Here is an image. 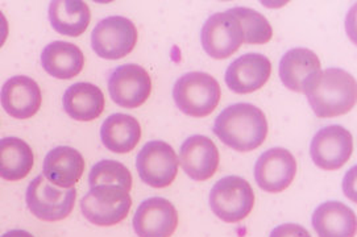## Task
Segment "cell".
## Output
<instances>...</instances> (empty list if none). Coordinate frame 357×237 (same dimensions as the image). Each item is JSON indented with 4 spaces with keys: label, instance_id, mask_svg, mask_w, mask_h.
<instances>
[{
    "label": "cell",
    "instance_id": "19",
    "mask_svg": "<svg viewBox=\"0 0 357 237\" xmlns=\"http://www.w3.org/2000/svg\"><path fill=\"white\" fill-rule=\"evenodd\" d=\"M312 227L318 237H355L356 216L342 201H326L314 211Z\"/></svg>",
    "mask_w": 357,
    "mask_h": 237
},
{
    "label": "cell",
    "instance_id": "1",
    "mask_svg": "<svg viewBox=\"0 0 357 237\" xmlns=\"http://www.w3.org/2000/svg\"><path fill=\"white\" fill-rule=\"evenodd\" d=\"M214 133L227 146L238 152H252L261 146L268 136L264 111L250 103L227 107L215 120Z\"/></svg>",
    "mask_w": 357,
    "mask_h": 237
},
{
    "label": "cell",
    "instance_id": "8",
    "mask_svg": "<svg viewBox=\"0 0 357 237\" xmlns=\"http://www.w3.org/2000/svg\"><path fill=\"white\" fill-rule=\"evenodd\" d=\"M179 161L174 149L165 142H149L137 154L136 167L146 185L162 189L178 174Z\"/></svg>",
    "mask_w": 357,
    "mask_h": 237
},
{
    "label": "cell",
    "instance_id": "21",
    "mask_svg": "<svg viewBox=\"0 0 357 237\" xmlns=\"http://www.w3.org/2000/svg\"><path fill=\"white\" fill-rule=\"evenodd\" d=\"M41 65L49 75L57 79H72L84 69V56L74 44L54 41L44 47Z\"/></svg>",
    "mask_w": 357,
    "mask_h": 237
},
{
    "label": "cell",
    "instance_id": "15",
    "mask_svg": "<svg viewBox=\"0 0 357 237\" xmlns=\"http://www.w3.org/2000/svg\"><path fill=\"white\" fill-rule=\"evenodd\" d=\"M0 102L10 116L25 120L38 112L43 103V94L36 81L25 75H16L3 84Z\"/></svg>",
    "mask_w": 357,
    "mask_h": 237
},
{
    "label": "cell",
    "instance_id": "17",
    "mask_svg": "<svg viewBox=\"0 0 357 237\" xmlns=\"http://www.w3.org/2000/svg\"><path fill=\"white\" fill-rule=\"evenodd\" d=\"M321 74V61L306 47L287 50L280 62V77L284 86L296 93H306Z\"/></svg>",
    "mask_w": 357,
    "mask_h": 237
},
{
    "label": "cell",
    "instance_id": "26",
    "mask_svg": "<svg viewBox=\"0 0 357 237\" xmlns=\"http://www.w3.org/2000/svg\"><path fill=\"white\" fill-rule=\"evenodd\" d=\"M89 183L91 189L99 186H112L130 192L132 189L131 171L127 166L118 161L103 160L93 166L89 176Z\"/></svg>",
    "mask_w": 357,
    "mask_h": 237
},
{
    "label": "cell",
    "instance_id": "10",
    "mask_svg": "<svg viewBox=\"0 0 357 237\" xmlns=\"http://www.w3.org/2000/svg\"><path fill=\"white\" fill-rule=\"evenodd\" d=\"M112 100L124 108L143 106L152 93V79L143 66L127 63L116 68L108 78Z\"/></svg>",
    "mask_w": 357,
    "mask_h": 237
},
{
    "label": "cell",
    "instance_id": "9",
    "mask_svg": "<svg viewBox=\"0 0 357 237\" xmlns=\"http://www.w3.org/2000/svg\"><path fill=\"white\" fill-rule=\"evenodd\" d=\"M202 47L215 59H226L236 53L244 43V33L238 17L229 11L218 12L203 24Z\"/></svg>",
    "mask_w": 357,
    "mask_h": 237
},
{
    "label": "cell",
    "instance_id": "20",
    "mask_svg": "<svg viewBox=\"0 0 357 237\" xmlns=\"http://www.w3.org/2000/svg\"><path fill=\"white\" fill-rule=\"evenodd\" d=\"M63 109L78 121H93L99 118L106 106L102 90L93 83L79 82L70 86L63 94Z\"/></svg>",
    "mask_w": 357,
    "mask_h": 237
},
{
    "label": "cell",
    "instance_id": "28",
    "mask_svg": "<svg viewBox=\"0 0 357 237\" xmlns=\"http://www.w3.org/2000/svg\"><path fill=\"white\" fill-rule=\"evenodd\" d=\"M8 33H10V26H8L7 17L4 16L3 12L0 11V47L6 44Z\"/></svg>",
    "mask_w": 357,
    "mask_h": 237
},
{
    "label": "cell",
    "instance_id": "6",
    "mask_svg": "<svg viewBox=\"0 0 357 237\" xmlns=\"http://www.w3.org/2000/svg\"><path fill=\"white\" fill-rule=\"evenodd\" d=\"M131 206L130 192L112 186L94 188L81 201L84 217L99 227H111L123 222L130 213Z\"/></svg>",
    "mask_w": 357,
    "mask_h": 237
},
{
    "label": "cell",
    "instance_id": "18",
    "mask_svg": "<svg viewBox=\"0 0 357 237\" xmlns=\"http://www.w3.org/2000/svg\"><path fill=\"white\" fill-rule=\"evenodd\" d=\"M84 158L72 146H57L50 151L45 160L43 173L50 183L61 189H72L84 173Z\"/></svg>",
    "mask_w": 357,
    "mask_h": 237
},
{
    "label": "cell",
    "instance_id": "29",
    "mask_svg": "<svg viewBox=\"0 0 357 237\" xmlns=\"http://www.w3.org/2000/svg\"><path fill=\"white\" fill-rule=\"evenodd\" d=\"M1 237H35L32 234H29V232H26V231H23V229H13V231H10V232H7V234H4Z\"/></svg>",
    "mask_w": 357,
    "mask_h": 237
},
{
    "label": "cell",
    "instance_id": "25",
    "mask_svg": "<svg viewBox=\"0 0 357 237\" xmlns=\"http://www.w3.org/2000/svg\"><path fill=\"white\" fill-rule=\"evenodd\" d=\"M234 16H236L241 24L244 33V43L253 45H262L272 40L273 29L272 25L262 16L260 12L255 11L247 7H235L228 10Z\"/></svg>",
    "mask_w": 357,
    "mask_h": 237
},
{
    "label": "cell",
    "instance_id": "11",
    "mask_svg": "<svg viewBox=\"0 0 357 237\" xmlns=\"http://www.w3.org/2000/svg\"><path fill=\"white\" fill-rule=\"evenodd\" d=\"M354 152V139L342 125H328L318 130L311 142L310 154L323 170H337L344 166Z\"/></svg>",
    "mask_w": 357,
    "mask_h": 237
},
{
    "label": "cell",
    "instance_id": "4",
    "mask_svg": "<svg viewBox=\"0 0 357 237\" xmlns=\"http://www.w3.org/2000/svg\"><path fill=\"white\" fill-rule=\"evenodd\" d=\"M213 213L226 223H238L253 210L255 192L248 181L238 176L222 178L210 192Z\"/></svg>",
    "mask_w": 357,
    "mask_h": 237
},
{
    "label": "cell",
    "instance_id": "2",
    "mask_svg": "<svg viewBox=\"0 0 357 237\" xmlns=\"http://www.w3.org/2000/svg\"><path fill=\"white\" fill-rule=\"evenodd\" d=\"M305 94L318 118H336L356 105V81L343 69L321 71Z\"/></svg>",
    "mask_w": 357,
    "mask_h": 237
},
{
    "label": "cell",
    "instance_id": "13",
    "mask_svg": "<svg viewBox=\"0 0 357 237\" xmlns=\"http://www.w3.org/2000/svg\"><path fill=\"white\" fill-rule=\"evenodd\" d=\"M177 227V208L160 197L144 201L133 216V228L139 237H172Z\"/></svg>",
    "mask_w": 357,
    "mask_h": 237
},
{
    "label": "cell",
    "instance_id": "5",
    "mask_svg": "<svg viewBox=\"0 0 357 237\" xmlns=\"http://www.w3.org/2000/svg\"><path fill=\"white\" fill-rule=\"evenodd\" d=\"M77 199V190L61 189L44 176L35 178L25 194L29 211L44 222H59L72 213Z\"/></svg>",
    "mask_w": 357,
    "mask_h": 237
},
{
    "label": "cell",
    "instance_id": "24",
    "mask_svg": "<svg viewBox=\"0 0 357 237\" xmlns=\"http://www.w3.org/2000/svg\"><path fill=\"white\" fill-rule=\"evenodd\" d=\"M35 157L32 148L22 139L0 140V177L16 182L24 179L32 170Z\"/></svg>",
    "mask_w": 357,
    "mask_h": 237
},
{
    "label": "cell",
    "instance_id": "22",
    "mask_svg": "<svg viewBox=\"0 0 357 237\" xmlns=\"http://www.w3.org/2000/svg\"><path fill=\"white\" fill-rule=\"evenodd\" d=\"M100 137L108 151L118 154L130 153L142 139V127L131 115L114 114L103 123Z\"/></svg>",
    "mask_w": 357,
    "mask_h": 237
},
{
    "label": "cell",
    "instance_id": "12",
    "mask_svg": "<svg viewBox=\"0 0 357 237\" xmlns=\"http://www.w3.org/2000/svg\"><path fill=\"white\" fill-rule=\"evenodd\" d=\"M297 174V161L285 148H272L262 153L255 165L257 185L266 192H282Z\"/></svg>",
    "mask_w": 357,
    "mask_h": 237
},
{
    "label": "cell",
    "instance_id": "27",
    "mask_svg": "<svg viewBox=\"0 0 357 237\" xmlns=\"http://www.w3.org/2000/svg\"><path fill=\"white\" fill-rule=\"evenodd\" d=\"M271 237H311V235L305 227L287 223L275 227L271 234Z\"/></svg>",
    "mask_w": 357,
    "mask_h": 237
},
{
    "label": "cell",
    "instance_id": "16",
    "mask_svg": "<svg viewBox=\"0 0 357 237\" xmlns=\"http://www.w3.org/2000/svg\"><path fill=\"white\" fill-rule=\"evenodd\" d=\"M219 151L207 136L195 135L182 144L179 162L185 173L194 181H207L214 176L219 166Z\"/></svg>",
    "mask_w": 357,
    "mask_h": 237
},
{
    "label": "cell",
    "instance_id": "3",
    "mask_svg": "<svg viewBox=\"0 0 357 237\" xmlns=\"http://www.w3.org/2000/svg\"><path fill=\"white\" fill-rule=\"evenodd\" d=\"M222 90L213 75L191 71L182 75L173 87V99L185 115L206 118L219 105Z\"/></svg>",
    "mask_w": 357,
    "mask_h": 237
},
{
    "label": "cell",
    "instance_id": "7",
    "mask_svg": "<svg viewBox=\"0 0 357 237\" xmlns=\"http://www.w3.org/2000/svg\"><path fill=\"white\" fill-rule=\"evenodd\" d=\"M137 37V29L130 19L109 16L96 24L91 35V44L99 57L120 59L135 49Z\"/></svg>",
    "mask_w": 357,
    "mask_h": 237
},
{
    "label": "cell",
    "instance_id": "23",
    "mask_svg": "<svg viewBox=\"0 0 357 237\" xmlns=\"http://www.w3.org/2000/svg\"><path fill=\"white\" fill-rule=\"evenodd\" d=\"M49 20L61 35L78 37L91 22V11L81 0H56L50 3Z\"/></svg>",
    "mask_w": 357,
    "mask_h": 237
},
{
    "label": "cell",
    "instance_id": "14",
    "mask_svg": "<svg viewBox=\"0 0 357 237\" xmlns=\"http://www.w3.org/2000/svg\"><path fill=\"white\" fill-rule=\"evenodd\" d=\"M272 74V63L260 53H247L235 59L227 69V86L236 94L260 90Z\"/></svg>",
    "mask_w": 357,
    "mask_h": 237
}]
</instances>
